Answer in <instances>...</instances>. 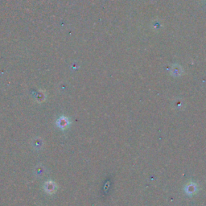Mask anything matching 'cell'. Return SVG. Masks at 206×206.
Masks as SVG:
<instances>
[{
    "label": "cell",
    "instance_id": "obj_3",
    "mask_svg": "<svg viewBox=\"0 0 206 206\" xmlns=\"http://www.w3.org/2000/svg\"><path fill=\"white\" fill-rule=\"evenodd\" d=\"M196 185H195V184H188V185L187 186L185 191L187 193L192 194L196 192Z\"/></svg>",
    "mask_w": 206,
    "mask_h": 206
},
{
    "label": "cell",
    "instance_id": "obj_1",
    "mask_svg": "<svg viewBox=\"0 0 206 206\" xmlns=\"http://www.w3.org/2000/svg\"><path fill=\"white\" fill-rule=\"evenodd\" d=\"M69 123L68 119H66L65 117H62V118H60V119L58 120V122H57V125H58V127H60V128L65 129V127L69 125Z\"/></svg>",
    "mask_w": 206,
    "mask_h": 206
},
{
    "label": "cell",
    "instance_id": "obj_2",
    "mask_svg": "<svg viewBox=\"0 0 206 206\" xmlns=\"http://www.w3.org/2000/svg\"><path fill=\"white\" fill-rule=\"evenodd\" d=\"M55 188H56V185H55L54 183H52V181H49L48 183H46L45 190L46 192H48L49 193H52L55 191Z\"/></svg>",
    "mask_w": 206,
    "mask_h": 206
}]
</instances>
